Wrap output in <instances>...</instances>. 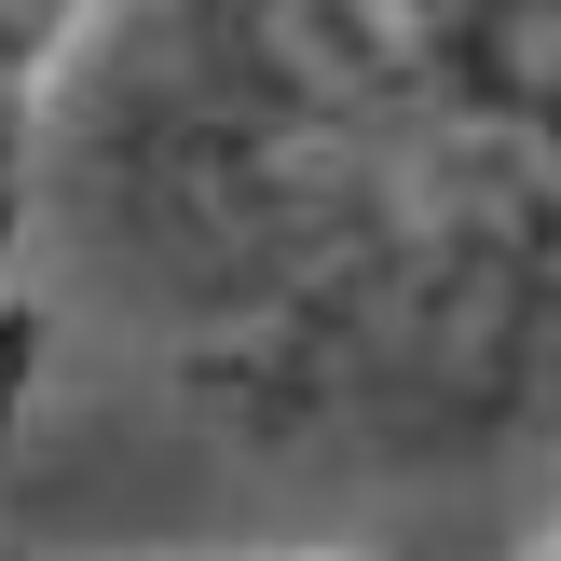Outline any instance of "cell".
I'll return each instance as SVG.
<instances>
[{"mask_svg": "<svg viewBox=\"0 0 561 561\" xmlns=\"http://www.w3.org/2000/svg\"><path fill=\"white\" fill-rule=\"evenodd\" d=\"M69 14H82V0H0V82H27V69H42Z\"/></svg>", "mask_w": 561, "mask_h": 561, "instance_id": "1", "label": "cell"}]
</instances>
